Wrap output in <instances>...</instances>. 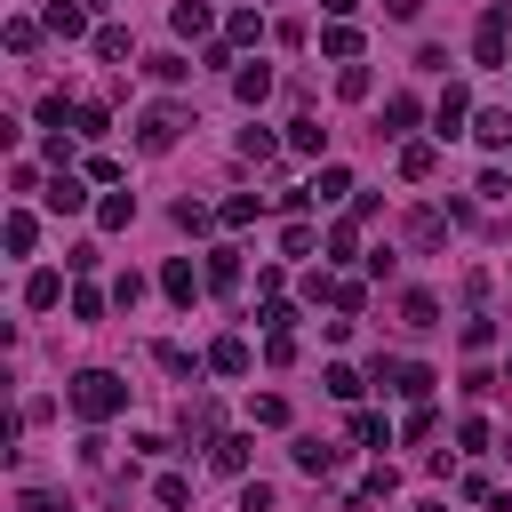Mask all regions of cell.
Here are the masks:
<instances>
[{
	"label": "cell",
	"mask_w": 512,
	"mask_h": 512,
	"mask_svg": "<svg viewBox=\"0 0 512 512\" xmlns=\"http://www.w3.org/2000/svg\"><path fill=\"white\" fill-rule=\"evenodd\" d=\"M432 168H440V144H424V136H408V144H400V176H408V184H424Z\"/></svg>",
	"instance_id": "4fadbf2b"
},
{
	"label": "cell",
	"mask_w": 512,
	"mask_h": 512,
	"mask_svg": "<svg viewBox=\"0 0 512 512\" xmlns=\"http://www.w3.org/2000/svg\"><path fill=\"white\" fill-rule=\"evenodd\" d=\"M136 296H144V280H136V272H120V280H112V304H120V312H136Z\"/></svg>",
	"instance_id": "b9f144b4"
},
{
	"label": "cell",
	"mask_w": 512,
	"mask_h": 512,
	"mask_svg": "<svg viewBox=\"0 0 512 512\" xmlns=\"http://www.w3.org/2000/svg\"><path fill=\"white\" fill-rule=\"evenodd\" d=\"M432 384H440V376H432L424 360H408V376H400V400H432Z\"/></svg>",
	"instance_id": "d590c367"
},
{
	"label": "cell",
	"mask_w": 512,
	"mask_h": 512,
	"mask_svg": "<svg viewBox=\"0 0 512 512\" xmlns=\"http://www.w3.org/2000/svg\"><path fill=\"white\" fill-rule=\"evenodd\" d=\"M104 304H112V288H88V280L72 288V320H104Z\"/></svg>",
	"instance_id": "d6a6232c"
},
{
	"label": "cell",
	"mask_w": 512,
	"mask_h": 512,
	"mask_svg": "<svg viewBox=\"0 0 512 512\" xmlns=\"http://www.w3.org/2000/svg\"><path fill=\"white\" fill-rule=\"evenodd\" d=\"M232 96H240V104H264V96H272V64H240V72H232Z\"/></svg>",
	"instance_id": "e0dca14e"
},
{
	"label": "cell",
	"mask_w": 512,
	"mask_h": 512,
	"mask_svg": "<svg viewBox=\"0 0 512 512\" xmlns=\"http://www.w3.org/2000/svg\"><path fill=\"white\" fill-rule=\"evenodd\" d=\"M64 408H72L80 424H104V416H120V408H128V384H120L112 368H80V376L64 384Z\"/></svg>",
	"instance_id": "6da1fadb"
},
{
	"label": "cell",
	"mask_w": 512,
	"mask_h": 512,
	"mask_svg": "<svg viewBox=\"0 0 512 512\" xmlns=\"http://www.w3.org/2000/svg\"><path fill=\"white\" fill-rule=\"evenodd\" d=\"M424 512H448V504H424Z\"/></svg>",
	"instance_id": "bcb514c9"
},
{
	"label": "cell",
	"mask_w": 512,
	"mask_h": 512,
	"mask_svg": "<svg viewBox=\"0 0 512 512\" xmlns=\"http://www.w3.org/2000/svg\"><path fill=\"white\" fill-rule=\"evenodd\" d=\"M312 240H320L312 224H288V232H280V248H288V256H312Z\"/></svg>",
	"instance_id": "60d3db41"
},
{
	"label": "cell",
	"mask_w": 512,
	"mask_h": 512,
	"mask_svg": "<svg viewBox=\"0 0 512 512\" xmlns=\"http://www.w3.org/2000/svg\"><path fill=\"white\" fill-rule=\"evenodd\" d=\"M472 136H480L488 152H504V144H512V112H504V104H488V112H472Z\"/></svg>",
	"instance_id": "9a60e30c"
},
{
	"label": "cell",
	"mask_w": 512,
	"mask_h": 512,
	"mask_svg": "<svg viewBox=\"0 0 512 512\" xmlns=\"http://www.w3.org/2000/svg\"><path fill=\"white\" fill-rule=\"evenodd\" d=\"M200 288H208V272H200L192 256H168V264H160V296H168V304H192Z\"/></svg>",
	"instance_id": "5b68a950"
},
{
	"label": "cell",
	"mask_w": 512,
	"mask_h": 512,
	"mask_svg": "<svg viewBox=\"0 0 512 512\" xmlns=\"http://www.w3.org/2000/svg\"><path fill=\"white\" fill-rule=\"evenodd\" d=\"M152 360H160L168 376H184V384H192V352H184V344H152Z\"/></svg>",
	"instance_id": "8d00e7d4"
},
{
	"label": "cell",
	"mask_w": 512,
	"mask_h": 512,
	"mask_svg": "<svg viewBox=\"0 0 512 512\" xmlns=\"http://www.w3.org/2000/svg\"><path fill=\"white\" fill-rule=\"evenodd\" d=\"M312 200H352V168H336V160H328V168L312 176Z\"/></svg>",
	"instance_id": "484cf974"
},
{
	"label": "cell",
	"mask_w": 512,
	"mask_h": 512,
	"mask_svg": "<svg viewBox=\"0 0 512 512\" xmlns=\"http://www.w3.org/2000/svg\"><path fill=\"white\" fill-rule=\"evenodd\" d=\"M208 288H240V248H208Z\"/></svg>",
	"instance_id": "603a6c76"
},
{
	"label": "cell",
	"mask_w": 512,
	"mask_h": 512,
	"mask_svg": "<svg viewBox=\"0 0 512 512\" xmlns=\"http://www.w3.org/2000/svg\"><path fill=\"white\" fill-rule=\"evenodd\" d=\"M504 40H512V0H496L472 32V64H504Z\"/></svg>",
	"instance_id": "3957f363"
},
{
	"label": "cell",
	"mask_w": 512,
	"mask_h": 512,
	"mask_svg": "<svg viewBox=\"0 0 512 512\" xmlns=\"http://www.w3.org/2000/svg\"><path fill=\"white\" fill-rule=\"evenodd\" d=\"M416 128V96H384V136H408Z\"/></svg>",
	"instance_id": "f546056e"
},
{
	"label": "cell",
	"mask_w": 512,
	"mask_h": 512,
	"mask_svg": "<svg viewBox=\"0 0 512 512\" xmlns=\"http://www.w3.org/2000/svg\"><path fill=\"white\" fill-rule=\"evenodd\" d=\"M224 224H256V192H232L224 200Z\"/></svg>",
	"instance_id": "ab89813d"
},
{
	"label": "cell",
	"mask_w": 512,
	"mask_h": 512,
	"mask_svg": "<svg viewBox=\"0 0 512 512\" xmlns=\"http://www.w3.org/2000/svg\"><path fill=\"white\" fill-rule=\"evenodd\" d=\"M168 24H176L184 40H208V32H216V8H208V0H176V8H168Z\"/></svg>",
	"instance_id": "8fae6325"
},
{
	"label": "cell",
	"mask_w": 512,
	"mask_h": 512,
	"mask_svg": "<svg viewBox=\"0 0 512 512\" xmlns=\"http://www.w3.org/2000/svg\"><path fill=\"white\" fill-rule=\"evenodd\" d=\"M320 248H328L336 264H352V256H360V224H328V240H320Z\"/></svg>",
	"instance_id": "1f68e13d"
},
{
	"label": "cell",
	"mask_w": 512,
	"mask_h": 512,
	"mask_svg": "<svg viewBox=\"0 0 512 512\" xmlns=\"http://www.w3.org/2000/svg\"><path fill=\"white\" fill-rule=\"evenodd\" d=\"M432 136H440V144H448V136H472V96H464V80L440 88V104H432Z\"/></svg>",
	"instance_id": "277c9868"
},
{
	"label": "cell",
	"mask_w": 512,
	"mask_h": 512,
	"mask_svg": "<svg viewBox=\"0 0 512 512\" xmlns=\"http://www.w3.org/2000/svg\"><path fill=\"white\" fill-rule=\"evenodd\" d=\"M456 448H472V456H488V416H464V424H456Z\"/></svg>",
	"instance_id": "f35d334b"
},
{
	"label": "cell",
	"mask_w": 512,
	"mask_h": 512,
	"mask_svg": "<svg viewBox=\"0 0 512 512\" xmlns=\"http://www.w3.org/2000/svg\"><path fill=\"white\" fill-rule=\"evenodd\" d=\"M32 240H40L32 208H8V224H0V248H8V256H32Z\"/></svg>",
	"instance_id": "5bb4252c"
},
{
	"label": "cell",
	"mask_w": 512,
	"mask_h": 512,
	"mask_svg": "<svg viewBox=\"0 0 512 512\" xmlns=\"http://www.w3.org/2000/svg\"><path fill=\"white\" fill-rule=\"evenodd\" d=\"M152 496H160L168 512H184V504H192V480H184V472H160V480H152Z\"/></svg>",
	"instance_id": "836d02e7"
},
{
	"label": "cell",
	"mask_w": 512,
	"mask_h": 512,
	"mask_svg": "<svg viewBox=\"0 0 512 512\" xmlns=\"http://www.w3.org/2000/svg\"><path fill=\"white\" fill-rule=\"evenodd\" d=\"M40 32H48L40 16H8V48H16V56H32V48H40Z\"/></svg>",
	"instance_id": "f1b7e54d"
},
{
	"label": "cell",
	"mask_w": 512,
	"mask_h": 512,
	"mask_svg": "<svg viewBox=\"0 0 512 512\" xmlns=\"http://www.w3.org/2000/svg\"><path fill=\"white\" fill-rule=\"evenodd\" d=\"M504 456H512V448H504Z\"/></svg>",
	"instance_id": "c3c4849f"
},
{
	"label": "cell",
	"mask_w": 512,
	"mask_h": 512,
	"mask_svg": "<svg viewBox=\"0 0 512 512\" xmlns=\"http://www.w3.org/2000/svg\"><path fill=\"white\" fill-rule=\"evenodd\" d=\"M104 64H128V24H96V40H88Z\"/></svg>",
	"instance_id": "cb8c5ba5"
},
{
	"label": "cell",
	"mask_w": 512,
	"mask_h": 512,
	"mask_svg": "<svg viewBox=\"0 0 512 512\" xmlns=\"http://www.w3.org/2000/svg\"><path fill=\"white\" fill-rule=\"evenodd\" d=\"M64 128H72V136H88V144H96V136H104V128H112V112H104V104H72V120H64Z\"/></svg>",
	"instance_id": "d4e9b609"
},
{
	"label": "cell",
	"mask_w": 512,
	"mask_h": 512,
	"mask_svg": "<svg viewBox=\"0 0 512 512\" xmlns=\"http://www.w3.org/2000/svg\"><path fill=\"white\" fill-rule=\"evenodd\" d=\"M240 512H272V488H264V480H248V488H240Z\"/></svg>",
	"instance_id": "ee69618b"
},
{
	"label": "cell",
	"mask_w": 512,
	"mask_h": 512,
	"mask_svg": "<svg viewBox=\"0 0 512 512\" xmlns=\"http://www.w3.org/2000/svg\"><path fill=\"white\" fill-rule=\"evenodd\" d=\"M248 424L280 432V424H288V400H280V392H256V400H248Z\"/></svg>",
	"instance_id": "4316f807"
},
{
	"label": "cell",
	"mask_w": 512,
	"mask_h": 512,
	"mask_svg": "<svg viewBox=\"0 0 512 512\" xmlns=\"http://www.w3.org/2000/svg\"><path fill=\"white\" fill-rule=\"evenodd\" d=\"M320 56H328V64H360V32H352V24H328V32H320Z\"/></svg>",
	"instance_id": "2e32d148"
},
{
	"label": "cell",
	"mask_w": 512,
	"mask_h": 512,
	"mask_svg": "<svg viewBox=\"0 0 512 512\" xmlns=\"http://www.w3.org/2000/svg\"><path fill=\"white\" fill-rule=\"evenodd\" d=\"M352 440H360V448H392V424H384L376 408H360V416H352Z\"/></svg>",
	"instance_id": "83f0119b"
},
{
	"label": "cell",
	"mask_w": 512,
	"mask_h": 512,
	"mask_svg": "<svg viewBox=\"0 0 512 512\" xmlns=\"http://www.w3.org/2000/svg\"><path fill=\"white\" fill-rule=\"evenodd\" d=\"M184 128H192V112H184V104H152V112L136 120V144H144V152H168Z\"/></svg>",
	"instance_id": "7a4b0ae2"
},
{
	"label": "cell",
	"mask_w": 512,
	"mask_h": 512,
	"mask_svg": "<svg viewBox=\"0 0 512 512\" xmlns=\"http://www.w3.org/2000/svg\"><path fill=\"white\" fill-rule=\"evenodd\" d=\"M208 368H216V376H248V368H256L248 336H216V344H208Z\"/></svg>",
	"instance_id": "30bf717a"
},
{
	"label": "cell",
	"mask_w": 512,
	"mask_h": 512,
	"mask_svg": "<svg viewBox=\"0 0 512 512\" xmlns=\"http://www.w3.org/2000/svg\"><path fill=\"white\" fill-rule=\"evenodd\" d=\"M96 224H104V232H128V224H136V192H104V200H96Z\"/></svg>",
	"instance_id": "ac0fdd59"
},
{
	"label": "cell",
	"mask_w": 512,
	"mask_h": 512,
	"mask_svg": "<svg viewBox=\"0 0 512 512\" xmlns=\"http://www.w3.org/2000/svg\"><path fill=\"white\" fill-rule=\"evenodd\" d=\"M320 16H328V24H352V16H360V0H320Z\"/></svg>",
	"instance_id": "f6af8a7d"
},
{
	"label": "cell",
	"mask_w": 512,
	"mask_h": 512,
	"mask_svg": "<svg viewBox=\"0 0 512 512\" xmlns=\"http://www.w3.org/2000/svg\"><path fill=\"white\" fill-rule=\"evenodd\" d=\"M248 448H256L248 432H224V440L208 448V464H216V472H248Z\"/></svg>",
	"instance_id": "7402d4cb"
},
{
	"label": "cell",
	"mask_w": 512,
	"mask_h": 512,
	"mask_svg": "<svg viewBox=\"0 0 512 512\" xmlns=\"http://www.w3.org/2000/svg\"><path fill=\"white\" fill-rule=\"evenodd\" d=\"M400 432H408V440H432V400H416V408H408V424H400Z\"/></svg>",
	"instance_id": "7bdbcfd3"
},
{
	"label": "cell",
	"mask_w": 512,
	"mask_h": 512,
	"mask_svg": "<svg viewBox=\"0 0 512 512\" xmlns=\"http://www.w3.org/2000/svg\"><path fill=\"white\" fill-rule=\"evenodd\" d=\"M288 144H296V152H328V128L304 112V120H288Z\"/></svg>",
	"instance_id": "4dcf8cb0"
},
{
	"label": "cell",
	"mask_w": 512,
	"mask_h": 512,
	"mask_svg": "<svg viewBox=\"0 0 512 512\" xmlns=\"http://www.w3.org/2000/svg\"><path fill=\"white\" fill-rule=\"evenodd\" d=\"M448 224H456V216H440V208H416V216H408V240H416V248H440V240H448Z\"/></svg>",
	"instance_id": "d6986e66"
},
{
	"label": "cell",
	"mask_w": 512,
	"mask_h": 512,
	"mask_svg": "<svg viewBox=\"0 0 512 512\" xmlns=\"http://www.w3.org/2000/svg\"><path fill=\"white\" fill-rule=\"evenodd\" d=\"M176 432L192 440V448H216L224 432H216V400H184V416H176Z\"/></svg>",
	"instance_id": "ba28073f"
},
{
	"label": "cell",
	"mask_w": 512,
	"mask_h": 512,
	"mask_svg": "<svg viewBox=\"0 0 512 512\" xmlns=\"http://www.w3.org/2000/svg\"><path fill=\"white\" fill-rule=\"evenodd\" d=\"M288 456H296V472H312V480H328V472L344 464V448H336V440H312V432L288 440Z\"/></svg>",
	"instance_id": "8992f818"
},
{
	"label": "cell",
	"mask_w": 512,
	"mask_h": 512,
	"mask_svg": "<svg viewBox=\"0 0 512 512\" xmlns=\"http://www.w3.org/2000/svg\"><path fill=\"white\" fill-rule=\"evenodd\" d=\"M40 200H48V208H56V216H80V208H88V176H72V168H56V176H48V192H40Z\"/></svg>",
	"instance_id": "52a82bcc"
},
{
	"label": "cell",
	"mask_w": 512,
	"mask_h": 512,
	"mask_svg": "<svg viewBox=\"0 0 512 512\" xmlns=\"http://www.w3.org/2000/svg\"><path fill=\"white\" fill-rule=\"evenodd\" d=\"M400 320H408V328H440V296H432V288H408V296H400Z\"/></svg>",
	"instance_id": "44dd1931"
},
{
	"label": "cell",
	"mask_w": 512,
	"mask_h": 512,
	"mask_svg": "<svg viewBox=\"0 0 512 512\" xmlns=\"http://www.w3.org/2000/svg\"><path fill=\"white\" fill-rule=\"evenodd\" d=\"M264 40V8H232L224 16V48H256Z\"/></svg>",
	"instance_id": "7c38bea8"
},
{
	"label": "cell",
	"mask_w": 512,
	"mask_h": 512,
	"mask_svg": "<svg viewBox=\"0 0 512 512\" xmlns=\"http://www.w3.org/2000/svg\"><path fill=\"white\" fill-rule=\"evenodd\" d=\"M40 24H48L56 40H96V32H88V8H80V0H48V16H40Z\"/></svg>",
	"instance_id": "9c48e42d"
},
{
	"label": "cell",
	"mask_w": 512,
	"mask_h": 512,
	"mask_svg": "<svg viewBox=\"0 0 512 512\" xmlns=\"http://www.w3.org/2000/svg\"><path fill=\"white\" fill-rule=\"evenodd\" d=\"M320 384H328V392H336V400H360V368H344V360H336V368H328V376H320Z\"/></svg>",
	"instance_id": "74e56055"
},
{
	"label": "cell",
	"mask_w": 512,
	"mask_h": 512,
	"mask_svg": "<svg viewBox=\"0 0 512 512\" xmlns=\"http://www.w3.org/2000/svg\"><path fill=\"white\" fill-rule=\"evenodd\" d=\"M24 304H32V312H56V304H64V272H32V280H24Z\"/></svg>",
	"instance_id": "ffe728a7"
},
{
	"label": "cell",
	"mask_w": 512,
	"mask_h": 512,
	"mask_svg": "<svg viewBox=\"0 0 512 512\" xmlns=\"http://www.w3.org/2000/svg\"><path fill=\"white\" fill-rule=\"evenodd\" d=\"M504 376H512V360H504Z\"/></svg>",
	"instance_id": "7dc6e473"
},
{
	"label": "cell",
	"mask_w": 512,
	"mask_h": 512,
	"mask_svg": "<svg viewBox=\"0 0 512 512\" xmlns=\"http://www.w3.org/2000/svg\"><path fill=\"white\" fill-rule=\"evenodd\" d=\"M400 376H408V360H392V352H376V360H368V384H384V392H400Z\"/></svg>",
	"instance_id": "e575fe53"
}]
</instances>
